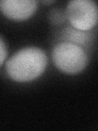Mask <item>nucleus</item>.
Here are the masks:
<instances>
[{
	"label": "nucleus",
	"instance_id": "f257e3e1",
	"mask_svg": "<svg viewBox=\"0 0 98 131\" xmlns=\"http://www.w3.org/2000/svg\"><path fill=\"white\" fill-rule=\"evenodd\" d=\"M47 66L45 52L37 47H27L16 52L7 61L8 76L19 83L36 80L44 72Z\"/></svg>",
	"mask_w": 98,
	"mask_h": 131
},
{
	"label": "nucleus",
	"instance_id": "f03ea898",
	"mask_svg": "<svg viewBox=\"0 0 98 131\" xmlns=\"http://www.w3.org/2000/svg\"><path fill=\"white\" fill-rule=\"evenodd\" d=\"M52 59L56 68L68 75L80 73L88 63V54L83 48L65 41L57 43L53 48Z\"/></svg>",
	"mask_w": 98,
	"mask_h": 131
},
{
	"label": "nucleus",
	"instance_id": "7ed1b4c3",
	"mask_svg": "<svg viewBox=\"0 0 98 131\" xmlns=\"http://www.w3.org/2000/svg\"><path fill=\"white\" fill-rule=\"evenodd\" d=\"M65 14L73 28L79 30L89 31L97 23V5L92 0L69 2Z\"/></svg>",
	"mask_w": 98,
	"mask_h": 131
},
{
	"label": "nucleus",
	"instance_id": "20e7f679",
	"mask_svg": "<svg viewBox=\"0 0 98 131\" xmlns=\"http://www.w3.org/2000/svg\"><path fill=\"white\" fill-rule=\"evenodd\" d=\"M0 10L7 18L22 21L34 14L37 2L34 0H2L0 1Z\"/></svg>",
	"mask_w": 98,
	"mask_h": 131
},
{
	"label": "nucleus",
	"instance_id": "39448f33",
	"mask_svg": "<svg viewBox=\"0 0 98 131\" xmlns=\"http://www.w3.org/2000/svg\"><path fill=\"white\" fill-rule=\"evenodd\" d=\"M63 38L65 42H70L82 47L88 45L91 42L92 35L88 31H82L75 28H67L63 33Z\"/></svg>",
	"mask_w": 98,
	"mask_h": 131
},
{
	"label": "nucleus",
	"instance_id": "423d86ee",
	"mask_svg": "<svg viewBox=\"0 0 98 131\" xmlns=\"http://www.w3.org/2000/svg\"><path fill=\"white\" fill-rule=\"evenodd\" d=\"M66 18V14L61 10H53L51 13L50 19L54 24H60L65 21Z\"/></svg>",
	"mask_w": 98,
	"mask_h": 131
},
{
	"label": "nucleus",
	"instance_id": "0eeeda50",
	"mask_svg": "<svg viewBox=\"0 0 98 131\" xmlns=\"http://www.w3.org/2000/svg\"><path fill=\"white\" fill-rule=\"evenodd\" d=\"M7 56V49L6 47V44L3 42V40L0 38V67L3 64Z\"/></svg>",
	"mask_w": 98,
	"mask_h": 131
},
{
	"label": "nucleus",
	"instance_id": "6e6552de",
	"mask_svg": "<svg viewBox=\"0 0 98 131\" xmlns=\"http://www.w3.org/2000/svg\"><path fill=\"white\" fill-rule=\"evenodd\" d=\"M43 3H45V4H49V3H54V1H44Z\"/></svg>",
	"mask_w": 98,
	"mask_h": 131
}]
</instances>
